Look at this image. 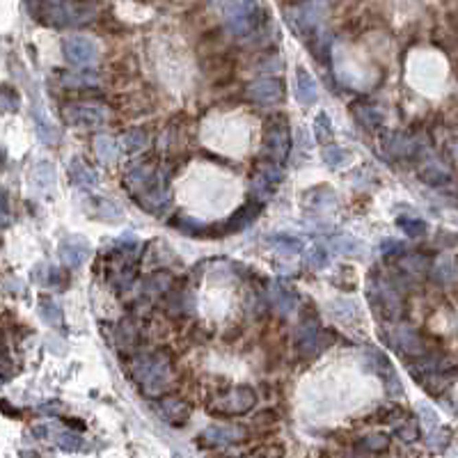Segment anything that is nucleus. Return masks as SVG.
<instances>
[{
    "mask_svg": "<svg viewBox=\"0 0 458 458\" xmlns=\"http://www.w3.org/2000/svg\"><path fill=\"white\" fill-rule=\"evenodd\" d=\"M382 380H385V387H387V394H389V396H401V394H403L401 380H399V376H396L394 371H392V374H387Z\"/></svg>",
    "mask_w": 458,
    "mask_h": 458,
    "instance_id": "nucleus-46",
    "label": "nucleus"
},
{
    "mask_svg": "<svg viewBox=\"0 0 458 458\" xmlns=\"http://www.w3.org/2000/svg\"><path fill=\"white\" fill-rule=\"evenodd\" d=\"M248 97L264 106L277 104L284 97V85L279 78H257L248 85Z\"/></svg>",
    "mask_w": 458,
    "mask_h": 458,
    "instance_id": "nucleus-11",
    "label": "nucleus"
},
{
    "mask_svg": "<svg viewBox=\"0 0 458 458\" xmlns=\"http://www.w3.org/2000/svg\"><path fill=\"white\" fill-rule=\"evenodd\" d=\"M380 252L382 255H399V252H403V243L396 241V238H382Z\"/></svg>",
    "mask_w": 458,
    "mask_h": 458,
    "instance_id": "nucleus-47",
    "label": "nucleus"
},
{
    "mask_svg": "<svg viewBox=\"0 0 458 458\" xmlns=\"http://www.w3.org/2000/svg\"><path fill=\"white\" fill-rule=\"evenodd\" d=\"M60 406H62V403H58V401L42 403V406H39V413H44V415H58V413H60Z\"/></svg>",
    "mask_w": 458,
    "mask_h": 458,
    "instance_id": "nucleus-51",
    "label": "nucleus"
},
{
    "mask_svg": "<svg viewBox=\"0 0 458 458\" xmlns=\"http://www.w3.org/2000/svg\"><path fill=\"white\" fill-rule=\"evenodd\" d=\"M321 159H323V163L328 168H332V170H337V168H341L344 163L348 161V154L344 152L341 147H337V145H323V152H321Z\"/></svg>",
    "mask_w": 458,
    "mask_h": 458,
    "instance_id": "nucleus-36",
    "label": "nucleus"
},
{
    "mask_svg": "<svg viewBox=\"0 0 458 458\" xmlns=\"http://www.w3.org/2000/svg\"><path fill=\"white\" fill-rule=\"evenodd\" d=\"M420 179L433 188H442V186H449V183L454 181V176H451L449 168L437 165V163H428V165H424L420 170Z\"/></svg>",
    "mask_w": 458,
    "mask_h": 458,
    "instance_id": "nucleus-21",
    "label": "nucleus"
},
{
    "mask_svg": "<svg viewBox=\"0 0 458 458\" xmlns=\"http://www.w3.org/2000/svg\"><path fill=\"white\" fill-rule=\"evenodd\" d=\"M62 83L67 87H87V85H94L97 83V76L94 73H87V71H80V73H65L62 76Z\"/></svg>",
    "mask_w": 458,
    "mask_h": 458,
    "instance_id": "nucleus-40",
    "label": "nucleus"
},
{
    "mask_svg": "<svg viewBox=\"0 0 458 458\" xmlns=\"http://www.w3.org/2000/svg\"><path fill=\"white\" fill-rule=\"evenodd\" d=\"M271 245L277 250H284L286 255H298L300 250H303V241H300L298 236H291V234H284V231H279V234H273L271 236Z\"/></svg>",
    "mask_w": 458,
    "mask_h": 458,
    "instance_id": "nucleus-34",
    "label": "nucleus"
},
{
    "mask_svg": "<svg viewBox=\"0 0 458 458\" xmlns=\"http://www.w3.org/2000/svg\"><path fill=\"white\" fill-rule=\"evenodd\" d=\"M387 447H389L387 433H369L355 442V451L358 454H382Z\"/></svg>",
    "mask_w": 458,
    "mask_h": 458,
    "instance_id": "nucleus-23",
    "label": "nucleus"
},
{
    "mask_svg": "<svg viewBox=\"0 0 458 458\" xmlns=\"http://www.w3.org/2000/svg\"><path fill=\"white\" fill-rule=\"evenodd\" d=\"M147 131L145 128H131V131H126L122 135V149H124L126 154H140L142 149H147Z\"/></svg>",
    "mask_w": 458,
    "mask_h": 458,
    "instance_id": "nucleus-28",
    "label": "nucleus"
},
{
    "mask_svg": "<svg viewBox=\"0 0 458 458\" xmlns=\"http://www.w3.org/2000/svg\"><path fill=\"white\" fill-rule=\"evenodd\" d=\"M92 214L97 218H104V220H111V218H122V209L117 207L115 202H108V200H94Z\"/></svg>",
    "mask_w": 458,
    "mask_h": 458,
    "instance_id": "nucleus-39",
    "label": "nucleus"
},
{
    "mask_svg": "<svg viewBox=\"0 0 458 458\" xmlns=\"http://www.w3.org/2000/svg\"><path fill=\"white\" fill-rule=\"evenodd\" d=\"M351 113L355 122L362 128H367V131H376V128L382 126V113L374 104H369V101H355L351 106Z\"/></svg>",
    "mask_w": 458,
    "mask_h": 458,
    "instance_id": "nucleus-17",
    "label": "nucleus"
},
{
    "mask_svg": "<svg viewBox=\"0 0 458 458\" xmlns=\"http://www.w3.org/2000/svg\"><path fill=\"white\" fill-rule=\"evenodd\" d=\"M365 367L369 369V371L380 374L382 378H385L387 374L394 371L392 365H389V360L385 358V353L378 351V348H367V353H365Z\"/></svg>",
    "mask_w": 458,
    "mask_h": 458,
    "instance_id": "nucleus-26",
    "label": "nucleus"
},
{
    "mask_svg": "<svg viewBox=\"0 0 458 458\" xmlns=\"http://www.w3.org/2000/svg\"><path fill=\"white\" fill-rule=\"evenodd\" d=\"M314 138H317L321 145H330L332 142V135H334V128H332V122L328 117L325 113H319L317 117H314Z\"/></svg>",
    "mask_w": 458,
    "mask_h": 458,
    "instance_id": "nucleus-33",
    "label": "nucleus"
},
{
    "mask_svg": "<svg viewBox=\"0 0 458 458\" xmlns=\"http://www.w3.org/2000/svg\"><path fill=\"white\" fill-rule=\"evenodd\" d=\"M51 437L56 440L58 447H62L65 451H80L83 449V437L78 433H73V431H51Z\"/></svg>",
    "mask_w": 458,
    "mask_h": 458,
    "instance_id": "nucleus-32",
    "label": "nucleus"
},
{
    "mask_svg": "<svg viewBox=\"0 0 458 458\" xmlns=\"http://www.w3.org/2000/svg\"><path fill=\"white\" fill-rule=\"evenodd\" d=\"M296 99L305 108H310L319 101V85L305 67H298L296 69Z\"/></svg>",
    "mask_w": 458,
    "mask_h": 458,
    "instance_id": "nucleus-16",
    "label": "nucleus"
},
{
    "mask_svg": "<svg viewBox=\"0 0 458 458\" xmlns=\"http://www.w3.org/2000/svg\"><path fill=\"white\" fill-rule=\"evenodd\" d=\"M62 53L71 65L76 67H92L99 60V46L90 37L73 35L62 42Z\"/></svg>",
    "mask_w": 458,
    "mask_h": 458,
    "instance_id": "nucleus-8",
    "label": "nucleus"
},
{
    "mask_svg": "<svg viewBox=\"0 0 458 458\" xmlns=\"http://www.w3.org/2000/svg\"><path fill=\"white\" fill-rule=\"evenodd\" d=\"M156 410H159V415L168 424H172V426H183L190 417L188 403L181 401L179 396H165V399H161L156 403Z\"/></svg>",
    "mask_w": 458,
    "mask_h": 458,
    "instance_id": "nucleus-14",
    "label": "nucleus"
},
{
    "mask_svg": "<svg viewBox=\"0 0 458 458\" xmlns=\"http://www.w3.org/2000/svg\"><path fill=\"white\" fill-rule=\"evenodd\" d=\"M46 284H53V286H67L69 284V279H67V273L60 271V268H51L49 273V282Z\"/></svg>",
    "mask_w": 458,
    "mask_h": 458,
    "instance_id": "nucleus-49",
    "label": "nucleus"
},
{
    "mask_svg": "<svg viewBox=\"0 0 458 458\" xmlns=\"http://www.w3.org/2000/svg\"><path fill=\"white\" fill-rule=\"evenodd\" d=\"M279 420V415L275 413V410H262V413L255 415V424H275Z\"/></svg>",
    "mask_w": 458,
    "mask_h": 458,
    "instance_id": "nucleus-50",
    "label": "nucleus"
},
{
    "mask_svg": "<svg viewBox=\"0 0 458 458\" xmlns=\"http://www.w3.org/2000/svg\"><path fill=\"white\" fill-rule=\"evenodd\" d=\"M69 181H71V186H76V188H80V190H92V188H97L99 186V176H97V172L87 165V163L83 161V159H71L69 161Z\"/></svg>",
    "mask_w": 458,
    "mask_h": 458,
    "instance_id": "nucleus-15",
    "label": "nucleus"
},
{
    "mask_svg": "<svg viewBox=\"0 0 458 458\" xmlns=\"http://www.w3.org/2000/svg\"><path fill=\"white\" fill-rule=\"evenodd\" d=\"M62 117L69 126L78 128H101L108 122V113L104 106L90 104V101H76L62 108Z\"/></svg>",
    "mask_w": 458,
    "mask_h": 458,
    "instance_id": "nucleus-5",
    "label": "nucleus"
},
{
    "mask_svg": "<svg viewBox=\"0 0 458 458\" xmlns=\"http://www.w3.org/2000/svg\"><path fill=\"white\" fill-rule=\"evenodd\" d=\"M367 298H369L371 310L378 314V317L387 319V321L399 319V314H401V291L394 286L389 275H378V273L374 271L371 279H369Z\"/></svg>",
    "mask_w": 458,
    "mask_h": 458,
    "instance_id": "nucleus-2",
    "label": "nucleus"
},
{
    "mask_svg": "<svg viewBox=\"0 0 458 458\" xmlns=\"http://www.w3.org/2000/svg\"><path fill=\"white\" fill-rule=\"evenodd\" d=\"M392 346L406 358H422L424 355V344L422 337L415 328L410 325H396L392 332Z\"/></svg>",
    "mask_w": 458,
    "mask_h": 458,
    "instance_id": "nucleus-12",
    "label": "nucleus"
},
{
    "mask_svg": "<svg viewBox=\"0 0 458 458\" xmlns=\"http://www.w3.org/2000/svg\"><path fill=\"white\" fill-rule=\"evenodd\" d=\"M396 437H399L401 442H415L417 437H420V424L415 420H408L403 426L396 428Z\"/></svg>",
    "mask_w": 458,
    "mask_h": 458,
    "instance_id": "nucleus-44",
    "label": "nucleus"
},
{
    "mask_svg": "<svg viewBox=\"0 0 458 458\" xmlns=\"http://www.w3.org/2000/svg\"><path fill=\"white\" fill-rule=\"evenodd\" d=\"M46 3H69V0H46Z\"/></svg>",
    "mask_w": 458,
    "mask_h": 458,
    "instance_id": "nucleus-52",
    "label": "nucleus"
},
{
    "mask_svg": "<svg viewBox=\"0 0 458 458\" xmlns=\"http://www.w3.org/2000/svg\"><path fill=\"white\" fill-rule=\"evenodd\" d=\"M403 417V410L399 406H394V403H387V406H378V410L369 417V422H376V424H394L399 422Z\"/></svg>",
    "mask_w": 458,
    "mask_h": 458,
    "instance_id": "nucleus-37",
    "label": "nucleus"
},
{
    "mask_svg": "<svg viewBox=\"0 0 458 458\" xmlns=\"http://www.w3.org/2000/svg\"><path fill=\"white\" fill-rule=\"evenodd\" d=\"M264 156L268 161L284 163L291 152V135H289V122L282 115L271 117L264 128V142H262Z\"/></svg>",
    "mask_w": 458,
    "mask_h": 458,
    "instance_id": "nucleus-3",
    "label": "nucleus"
},
{
    "mask_svg": "<svg viewBox=\"0 0 458 458\" xmlns=\"http://www.w3.org/2000/svg\"><path fill=\"white\" fill-rule=\"evenodd\" d=\"M94 152H97L99 161L106 163V165H111V163L119 159V145L111 135H97V138H94Z\"/></svg>",
    "mask_w": 458,
    "mask_h": 458,
    "instance_id": "nucleus-24",
    "label": "nucleus"
},
{
    "mask_svg": "<svg viewBox=\"0 0 458 458\" xmlns=\"http://www.w3.org/2000/svg\"><path fill=\"white\" fill-rule=\"evenodd\" d=\"M262 209H264V204H262V200H250L248 204H243L241 209L236 211L234 216L231 218H227L225 222H220V225H211V227H204V234L202 236H211V238H216V236H227V234H236V231H241V229H245V227H250L252 225V220L262 214Z\"/></svg>",
    "mask_w": 458,
    "mask_h": 458,
    "instance_id": "nucleus-6",
    "label": "nucleus"
},
{
    "mask_svg": "<svg viewBox=\"0 0 458 458\" xmlns=\"http://www.w3.org/2000/svg\"><path fill=\"white\" fill-rule=\"evenodd\" d=\"M3 289L8 293H14V296H19V293L25 296V284L19 277H8V279H5V284H3Z\"/></svg>",
    "mask_w": 458,
    "mask_h": 458,
    "instance_id": "nucleus-48",
    "label": "nucleus"
},
{
    "mask_svg": "<svg viewBox=\"0 0 458 458\" xmlns=\"http://www.w3.org/2000/svg\"><path fill=\"white\" fill-rule=\"evenodd\" d=\"M293 341H296V348L305 355V358H312L314 353H321L328 344H332L334 337L319 325L317 317H310V314H305V317L300 319L298 328H296Z\"/></svg>",
    "mask_w": 458,
    "mask_h": 458,
    "instance_id": "nucleus-4",
    "label": "nucleus"
},
{
    "mask_svg": "<svg viewBox=\"0 0 458 458\" xmlns=\"http://www.w3.org/2000/svg\"><path fill=\"white\" fill-rule=\"evenodd\" d=\"M307 266L314 271H321L328 266V252L325 248H321V245H314V248L307 252Z\"/></svg>",
    "mask_w": 458,
    "mask_h": 458,
    "instance_id": "nucleus-42",
    "label": "nucleus"
},
{
    "mask_svg": "<svg viewBox=\"0 0 458 458\" xmlns=\"http://www.w3.org/2000/svg\"><path fill=\"white\" fill-rule=\"evenodd\" d=\"M396 225H399V229L408 238H422L428 229L426 220H422V218H413V216H401L399 220H396Z\"/></svg>",
    "mask_w": 458,
    "mask_h": 458,
    "instance_id": "nucleus-31",
    "label": "nucleus"
},
{
    "mask_svg": "<svg viewBox=\"0 0 458 458\" xmlns=\"http://www.w3.org/2000/svg\"><path fill=\"white\" fill-rule=\"evenodd\" d=\"M255 403H257L255 389L248 385H238V387H231L229 392H225L222 396H218L211 410L225 417H234V415H245L248 410L255 408Z\"/></svg>",
    "mask_w": 458,
    "mask_h": 458,
    "instance_id": "nucleus-7",
    "label": "nucleus"
},
{
    "mask_svg": "<svg viewBox=\"0 0 458 458\" xmlns=\"http://www.w3.org/2000/svg\"><path fill=\"white\" fill-rule=\"evenodd\" d=\"M330 250L337 252V255H346V257H360L362 255V243L355 236H346L341 234L337 238L330 241Z\"/></svg>",
    "mask_w": 458,
    "mask_h": 458,
    "instance_id": "nucleus-30",
    "label": "nucleus"
},
{
    "mask_svg": "<svg viewBox=\"0 0 458 458\" xmlns=\"http://www.w3.org/2000/svg\"><path fill=\"white\" fill-rule=\"evenodd\" d=\"M401 268L406 273H413V275H422V273L428 271V262L424 257H406L401 259Z\"/></svg>",
    "mask_w": 458,
    "mask_h": 458,
    "instance_id": "nucleus-43",
    "label": "nucleus"
},
{
    "mask_svg": "<svg viewBox=\"0 0 458 458\" xmlns=\"http://www.w3.org/2000/svg\"><path fill=\"white\" fill-rule=\"evenodd\" d=\"M170 286H172V275H170V273H156V275L147 277L145 286H142V293H145V298L165 296Z\"/></svg>",
    "mask_w": 458,
    "mask_h": 458,
    "instance_id": "nucleus-25",
    "label": "nucleus"
},
{
    "mask_svg": "<svg viewBox=\"0 0 458 458\" xmlns=\"http://www.w3.org/2000/svg\"><path fill=\"white\" fill-rule=\"evenodd\" d=\"M39 314H42V321L46 325L51 328H62L65 325V314H62V307L56 303V298L51 296H42L39 298Z\"/></svg>",
    "mask_w": 458,
    "mask_h": 458,
    "instance_id": "nucleus-22",
    "label": "nucleus"
},
{
    "mask_svg": "<svg viewBox=\"0 0 458 458\" xmlns=\"http://www.w3.org/2000/svg\"><path fill=\"white\" fill-rule=\"evenodd\" d=\"M30 179L37 188L49 190L53 183H56V170H53L49 161L35 163V168H32V172H30Z\"/></svg>",
    "mask_w": 458,
    "mask_h": 458,
    "instance_id": "nucleus-27",
    "label": "nucleus"
},
{
    "mask_svg": "<svg viewBox=\"0 0 458 458\" xmlns=\"http://www.w3.org/2000/svg\"><path fill=\"white\" fill-rule=\"evenodd\" d=\"M58 257L67 268H80L90 259V243L83 236H67L58 245Z\"/></svg>",
    "mask_w": 458,
    "mask_h": 458,
    "instance_id": "nucleus-10",
    "label": "nucleus"
},
{
    "mask_svg": "<svg viewBox=\"0 0 458 458\" xmlns=\"http://www.w3.org/2000/svg\"><path fill=\"white\" fill-rule=\"evenodd\" d=\"M307 197H312V202H314V204H307V207H312V211H325V209H330L334 202H337L334 193H332V190H328V188L310 190Z\"/></svg>",
    "mask_w": 458,
    "mask_h": 458,
    "instance_id": "nucleus-35",
    "label": "nucleus"
},
{
    "mask_svg": "<svg viewBox=\"0 0 458 458\" xmlns=\"http://www.w3.org/2000/svg\"><path fill=\"white\" fill-rule=\"evenodd\" d=\"M296 291H291L289 286H284L282 282H275L271 286V303L275 307V312L279 317H289L296 307Z\"/></svg>",
    "mask_w": 458,
    "mask_h": 458,
    "instance_id": "nucleus-18",
    "label": "nucleus"
},
{
    "mask_svg": "<svg viewBox=\"0 0 458 458\" xmlns=\"http://www.w3.org/2000/svg\"><path fill=\"white\" fill-rule=\"evenodd\" d=\"M19 104H21L19 94L12 90L10 85H3V94H0V108H3V113H14V111H19Z\"/></svg>",
    "mask_w": 458,
    "mask_h": 458,
    "instance_id": "nucleus-41",
    "label": "nucleus"
},
{
    "mask_svg": "<svg viewBox=\"0 0 458 458\" xmlns=\"http://www.w3.org/2000/svg\"><path fill=\"white\" fill-rule=\"evenodd\" d=\"M431 275H433V279L437 284H447L454 279L456 275V268H454V262H451L449 257H442L440 262H437L433 268H431Z\"/></svg>",
    "mask_w": 458,
    "mask_h": 458,
    "instance_id": "nucleus-38",
    "label": "nucleus"
},
{
    "mask_svg": "<svg viewBox=\"0 0 458 458\" xmlns=\"http://www.w3.org/2000/svg\"><path fill=\"white\" fill-rule=\"evenodd\" d=\"M420 415H422V424L426 426V431H433L440 426V420H437V415L428 406H420Z\"/></svg>",
    "mask_w": 458,
    "mask_h": 458,
    "instance_id": "nucleus-45",
    "label": "nucleus"
},
{
    "mask_svg": "<svg viewBox=\"0 0 458 458\" xmlns=\"http://www.w3.org/2000/svg\"><path fill=\"white\" fill-rule=\"evenodd\" d=\"M115 337H117V344L122 351H131V348H135V344H138V328L133 325V321L124 319L122 323L117 325V332H115Z\"/></svg>",
    "mask_w": 458,
    "mask_h": 458,
    "instance_id": "nucleus-29",
    "label": "nucleus"
},
{
    "mask_svg": "<svg viewBox=\"0 0 458 458\" xmlns=\"http://www.w3.org/2000/svg\"><path fill=\"white\" fill-rule=\"evenodd\" d=\"M170 367L172 362L165 353H145L133 358L131 376L147 394H159L170 378Z\"/></svg>",
    "mask_w": 458,
    "mask_h": 458,
    "instance_id": "nucleus-1",
    "label": "nucleus"
},
{
    "mask_svg": "<svg viewBox=\"0 0 458 458\" xmlns=\"http://www.w3.org/2000/svg\"><path fill=\"white\" fill-rule=\"evenodd\" d=\"M32 122H35V133H37V138L44 142V145H58L60 142V131H58V126L53 124V122L46 117L44 115V111H32Z\"/></svg>",
    "mask_w": 458,
    "mask_h": 458,
    "instance_id": "nucleus-20",
    "label": "nucleus"
},
{
    "mask_svg": "<svg viewBox=\"0 0 458 458\" xmlns=\"http://www.w3.org/2000/svg\"><path fill=\"white\" fill-rule=\"evenodd\" d=\"M382 149L394 156V159H415V156H420V142L417 138H410V135H403V133H389L385 140H382Z\"/></svg>",
    "mask_w": 458,
    "mask_h": 458,
    "instance_id": "nucleus-13",
    "label": "nucleus"
},
{
    "mask_svg": "<svg viewBox=\"0 0 458 458\" xmlns=\"http://www.w3.org/2000/svg\"><path fill=\"white\" fill-rule=\"evenodd\" d=\"M248 437V428L243 426H229V424H211L209 428L202 431V435L197 437L204 447H227V444H236Z\"/></svg>",
    "mask_w": 458,
    "mask_h": 458,
    "instance_id": "nucleus-9",
    "label": "nucleus"
},
{
    "mask_svg": "<svg viewBox=\"0 0 458 458\" xmlns=\"http://www.w3.org/2000/svg\"><path fill=\"white\" fill-rule=\"evenodd\" d=\"M214 5L222 12V16H225V19L259 14V5H257V0H214Z\"/></svg>",
    "mask_w": 458,
    "mask_h": 458,
    "instance_id": "nucleus-19",
    "label": "nucleus"
}]
</instances>
